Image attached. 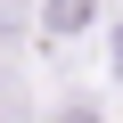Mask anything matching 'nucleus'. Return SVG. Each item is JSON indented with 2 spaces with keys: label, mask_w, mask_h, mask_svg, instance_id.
Here are the masks:
<instances>
[{
  "label": "nucleus",
  "mask_w": 123,
  "mask_h": 123,
  "mask_svg": "<svg viewBox=\"0 0 123 123\" xmlns=\"http://www.w3.org/2000/svg\"><path fill=\"white\" fill-rule=\"evenodd\" d=\"M98 17V0H49V33H82Z\"/></svg>",
  "instance_id": "f257e3e1"
},
{
  "label": "nucleus",
  "mask_w": 123,
  "mask_h": 123,
  "mask_svg": "<svg viewBox=\"0 0 123 123\" xmlns=\"http://www.w3.org/2000/svg\"><path fill=\"white\" fill-rule=\"evenodd\" d=\"M57 123H98V107H90V98H74V107H57Z\"/></svg>",
  "instance_id": "f03ea898"
}]
</instances>
